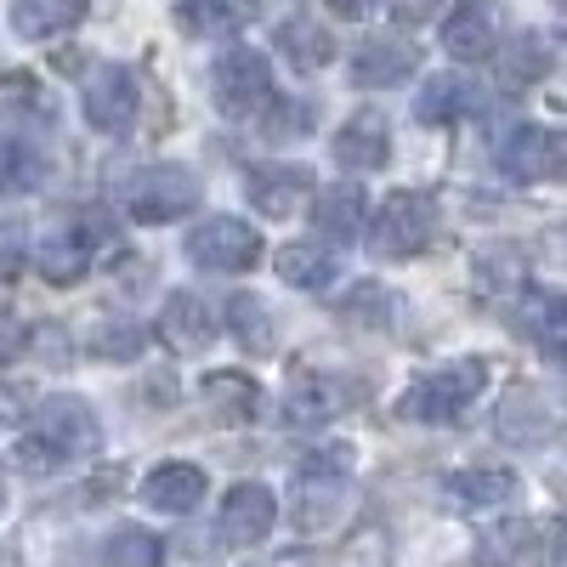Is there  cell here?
Instances as JSON below:
<instances>
[{
  "label": "cell",
  "mask_w": 567,
  "mask_h": 567,
  "mask_svg": "<svg viewBox=\"0 0 567 567\" xmlns=\"http://www.w3.org/2000/svg\"><path fill=\"white\" fill-rule=\"evenodd\" d=\"M477 109H483V91L471 85L465 74H432L425 91H420V103H414V114L425 125H454V120L477 114Z\"/></svg>",
  "instance_id": "obj_20"
},
{
  "label": "cell",
  "mask_w": 567,
  "mask_h": 567,
  "mask_svg": "<svg viewBox=\"0 0 567 567\" xmlns=\"http://www.w3.org/2000/svg\"><path fill=\"white\" fill-rule=\"evenodd\" d=\"M97 449V414H91L80 398H45L34 409V432L23 437L18 460L45 471V465H63V460H80Z\"/></svg>",
  "instance_id": "obj_1"
},
{
  "label": "cell",
  "mask_w": 567,
  "mask_h": 567,
  "mask_svg": "<svg viewBox=\"0 0 567 567\" xmlns=\"http://www.w3.org/2000/svg\"><path fill=\"white\" fill-rule=\"evenodd\" d=\"M210 97L227 120H261L272 103V69L256 45H233L210 69Z\"/></svg>",
  "instance_id": "obj_4"
},
{
  "label": "cell",
  "mask_w": 567,
  "mask_h": 567,
  "mask_svg": "<svg viewBox=\"0 0 567 567\" xmlns=\"http://www.w3.org/2000/svg\"><path fill=\"white\" fill-rule=\"evenodd\" d=\"M347 403H352V386L341 381V374H329V369H301L290 381V420H301V425L336 420Z\"/></svg>",
  "instance_id": "obj_18"
},
{
  "label": "cell",
  "mask_w": 567,
  "mask_h": 567,
  "mask_svg": "<svg viewBox=\"0 0 567 567\" xmlns=\"http://www.w3.org/2000/svg\"><path fill=\"white\" fill-rule=\"evenodd\" d=\"M34 267H40L45 284H80L91 272V221L45 233V245L34 250Z\"/></svg>",
  "instance_id": "obj_17"
},
{
  "label": "cell",
  "mask_w": 567,
  "mask_h": 567,
  "mask_svg": "<svg viewBox=\"0 0 567 567\" xmlns=\"http://www.w3.org/2000/svg\"><path fill=\"white\" fill-rule=\"evenodd\" d=\"M199 199H205V187L187 165H154V171H142L131 182L125 210L142 227H159V221H182L187 210H199Z\"/></svg>",
  "instance_id": "obj_5"
},
{
  "label": "cell",
  "mask_w": 567,
  "mask_h": 567,
  "mask_svg": "<svg viewBox=\"0 0 567 567\" xmlns=\"http://www.w3.org/2000/svg\"><path fill=\"white\" fill-rule=\"evenodd\" d=\"M227 329H233V336H239L250 352H272V347H278V323H272V312H267L261 296H233V301H227Z\"/></svg>",
  "instance_id": "obj_31"
},
{
  "label": "cell",
  "mask_w": 567,
  "mask_h": 567,
  "mask_svg": "<svg viewBox=\"0 0 567 567\" xmlns=\"http://www.w3.org/2000/svg\"><path fill=\"white\" fill-rule=\"evenodd\" d=\"M23 420H29V392L0 381V432H12V425H23Z\"/></svg>",
  "instance_id": "obj_40"
},
{
  "label": "cell",
  "mask_w": 567,
  "mask_h": 567,
  "mask_svg": "<svg viewBox=\"0 0 567 567\" xmlns=\"http://www.w3.org/2000/svg\"><path fill=\"white\" fill-rule=\"evenodd\" d=\"M312 194H318V187H312V171H307V165H256V171H245V199H250V210H261V216H272V221L307 210Z\"/></svg>",
  "instance_id": "obj_10"
},
{
  "label": "cell",
  "mask_w": 567,
  "mask_h": 567,
  "mask_svg": "<svg viewBox=\"0 0 567 567\" xmlns=\"http://www.w3.org/2000/svg\"><path fill=\"white\" fill-rule=\"evenodd\" d=\"M187 256L205 272H250L261 261V233L239 216H205L187 233Z\"/></svg>",
  "instance_id": "obj_6"
},
{
  "label": "cell",
  "mask_w": 567,
  "mask_h": 567,
  "mask_svg": "<svg viewBox=\"0 0 567 567\" xmlns=\"http://www.w3.org/2000/svg\"><path fill=\"white\" fill-rule=\"evenodd\" d=\"M523 329L539 341V352H561V336H567V301L550 296V290H528V296H523Z\"/></svg>",
  "instance_id": "obj_30"
},
{
  "label": "cell",
  "mask_w": 567,
  "mask_h": 567,
  "mask_svg": "<svg viewBox=\"0 0 567 567\" xmlns=\"http://www.w3.org/2000/svg\"><path fill=\"white\" fill-rule=\"evenodd\" d=\"M432 233H437V205L425 194H414V187H403V194H386V205L374 210L369 250L386 256V261H414L432 245Z\"/></svg>",
  "instance_id": "obj_3"
},
{
  "label": "cell",
  "mask_w": 567,
  "mask_h": 567,
  "mask_svg": "<svg viewBox=\"0 0 567 567\" xmlns=\"http://www.w3.org/2000/svg\"><path fill=\"white\" fill-rule=\"evenodd\" d=\"M205 409L216 414V420H250L256 409H261V386L250 381V374H233V369H216V374H205Z\"/></svg>",
  "instance_id": "obj_28"
},
{
  "label": "cell",
  "mask_w": 567,
  "mask_h": 567,
  "mask_svg": "<svg viewBox=\"0 0 567 567\" xmlns=\"http://www.w3.org/2000/svg\"><path fill=\"white\" fill-rule=\"evenodd\" d=\"M45 182V165L23 148V142H0V187H40Z\"/></svg>",
  "instance_id": "obj_36"
},
{
  "label": "cell",
  "mask_w": 567,
  "mask_h": 567,
  "mask_svg": "<svg viewBox=\"0 0 567 567\" xmlns=\"http://www.w3.org/2000/svg\"><path fill=\"white\" fill-rule=\"evenodd\" d=\"M386 561H392L386 534H381V528H363V534H352V539L341 545V561H336V567H386Z\"/></svg>",
  "instance_id": "obj_37"
},
{
  "label": "cell",
  "mask_w": 567,
  "mask_h": 567,
  "mask_svg": "<svg viewBox=\"0 0 567 567\" xmlns=\"http://www.w3.org/2000/svg\"><path fill=\"white\" fill-rule=\"evenodd\" d=\"M272 40H278V52L290 58L301 74H312V69H323L329 58H336V40H329V29L312 23V18H284Z\"/></svg>",
  "instance_id": "obj_27"
},
{
  "label": "cell",
  "mask_w": 567,
  "mask_h": 567,
  "mask_svg": "<svg viewBox=\"0 0 567 567\" xmlns=\"http://www.w3.org/2000/svg\"><path fill=\"white\" fill-rule=\"evenodd\" d=\"M80 109H85V125H91V131H103V136H125V131L136 125V109H142L136 74H131L125 63H103L97 74L85 80Z\"/></svg>",
  "instance_id": "obj_7"
},
{
  "label": "cell",
  "mask_w": 567,
  "mask_h": 567,
  "mask_svg": "<svg viewBox=\"0 0 567 567\" xmlns=\"http://www.w3.org/2000/svg\"><path fill=\"white\" fill-rule=\"evenodd\" d=\"M267 109H272V103H267ZM261 131H267L272 142L307 136V131H312V109H307V103H278V109H272V125H261Z\"/></svg>",
  "instance_id": "obj_39"
},
{
  "label": "cell",
  "mask_w": 567,
  "mask_h": 567,
  "mask_svg": "<svg viewBox=\"0 0 567 567\" xmlns=\"http://www.w3.org/2000/svg\"><path fill=\"white\" fill-rule=\"evenodd\" d=\"M29 261V233L18 221H0V284H12Z\"/></svg>",
  "instance_id": "obj_38"
},
{
  "label": "cell",
  "mask_w": 567,
  "mask_h": 567,
  "mask_svg": "<svg viewBox=\"0 0 567 567\" xmlns=\"http://www.w3.org/2000/svg\"><path fill=\"white\" fill-rule=\"evenodd\" d=\"M272 523H278V499H272V488L267 483H239L227 499H221V539L227 545H261L267 534H272Z\"/></svg>",
  "instance_id": "obj_13"
},
{
  "label": "cell",
  "mask_w": 567,
  "mask_h": 567,
  "mask_svg": "<svg viewBox=\"0 0 567 567\" xmlns=\"http://www.w3.org/2000/svg\"><path fill=\"white\" fill-rule=\"evenodd\" d=\"M336 307H341V318L369 323V329H386V323L398 318V296H392V290H381V284H352V290H347Z\"/></svg>",
  "instance_id": "obj_34"
},
{
  "label": "cell",
  "mask_w": 567,
  "mask_h": 567,
  "mask_svg": "<svg viewBox=\"0 0 567 567\" xmlns=\"http://www.w3.org/2000/svg\"><path fill=\"white\" fill-rule=\"evenodd\" d=\"M363 210H369V199L352 182H336V187H323V194H312V227L329 245H352L363 233Z\"/></svg>",
  "instance_id": "obj_19"
},
{
  "label": "cell",
  "mask_w": 567,
  "mask_h": 567,
  "mask_svg": "<svg viewBox=\"0 0 567 567\" xmlns=\"http://www.w3.org/2000/svg\"><path fill=\"white\" fill-rule=\"evenodd\" d=\"M494 432H499L505 443H516V449H539V443L556 432V403H550V392H539V386L505 392V403H499V414H494Z\"/></svg>",
  "instance_id": "obj_11"
},
{
  "label": "cell",
  "mask_w": 567,
  "mask_h": 567,
  "mask_svg": "<svg viewBox=\"0 0 567 567\" xmlns=\"http://www.w3.org/2000/svg\"><path fill=\"white\" fill-rule=\"evenodd\" d=\"M483 381H488V363H483V358L443 363V369H432V374H420V381L398 398V414H403V420H420V425H443V420H454L471 398L483 392Z\"/></svg>",
  "instance_id": "obj_2"
},
{
  "label": "cell",
  "mask_w": 567,
  "mask_h": 567,
  "mask_svg": "<svg viewBox=\"0 0 567 567\" xmlns=\"http://www.w3.org/2000/svg\"><path fill=\"white\" fill-rule=\"evenodd\" d=\"M159 561H165V545L148 528H114L103 539V567H159Z\"/></svg>",
  "instance_id": "obj_32"
},
{
  "label": "cell",
  "mask_w": 567,
  "mask_h": 567,
  "mask_svg": "<svg viewBox=\"0 0 567 567\" xmlns=\"http://www.w3.org/2000/svg\"><path fill=\"white\" fill-rule=\"evenodd\" d=\"M505 34V7L499 0H460V7L443 18V52L460 63H483L499 52Z\"/></svg>",
  "instance_id": "obj_8"
},
{
  "label": "cell",
  "mask_w": 567,
  "mask_h": 567,
  "mask_svg": "<svg viewBox=\"0 0 567 567\" xmlns=\"http://www.w3.org/2000/svg\"><path fill=\"white\" fill-rule=\"evenodd\" d=\"M142 352H148V329L142 323H97L91 329V358L97 363H136Z\"/></svg>",
  "instance_id": "obj_33"
},
{
  "label": "cell",
  "mask_w": 567,
  "mask_h": 567,
  "mask_svg": "<svg viewBox=\"0 0 567 567\" xmlns=\"http://www.w3.org/2000/svg\"><path fill=\"white\" fill-rule=\"evenodd\" d=\"M528 545H534V523H499V528H488V534L477 539V556L494 561V567H511Z\"/></svg>",
  "instance_id": "obj_35"
},
{
  "label": "cell",
  "mask_w": 567,
  "mask_h": 567,
  "mask_svg": "<svg viewBox=\"0 0 567 567\" xmlns=\"http://www.w3.org/2000/svg\"><path fill=\"white\" fill-rule=\"evenodd\" d=\"M85 18V0H12V34L18 40H58Z\"/></svg>",
  "instance_id": "obj_24"
},
{
  "label": "cell",
  "mask_w": 567,
  "mask_h": 567,
  "mask_svg": "<svg viewBox=\"0 0 567 567\" xmlns=\"http://www.w3.org/2000/svg\"><path fill=\"white\" fill-rule=\"evenodd\" d=\"M341 505H347V477H318V471H301V483H296V523L307 534L336 528Z\"/></svg>",
  "instance_id": "obj_22"
},
{
  "label": "cell",
  "mask_w": 567,
  "mask_h": 567,
  "mask_svg": "<svg viewBox=\"0 0 567 567\" xmlns=\"http://www.w3.org/2000/svg\"><path fill=\"white\" fill-rule=\"evenodd\" d=\"M216 329L221 323H216L205 296H194V290H171L165 296V307H159V341L171 352H205L216 341Z\"/></svg>",
  "instance_id": "obj_12"
},
{
  "label": "cell",
  "mask_w": 567,
  "mask_h": 567,
  "mask_svg": "<svg viewBox=\"0 0 567 567\" xmlns=\"http://www.w3.org/2000/svg\"><path fill=\"white\" fill-rule=\"evenodd\" d=\"M336 165L347 171H381L386 154H392V131H386V114H374V109H358L341 131H336Z\"/></svg>",
  "instance_id": "obj_15"
},
{
  "label": "cell",
  "mask_w": 567,
  "mask_h": 567,
  "mask_svg": "<svg viewBox=\"0 0 567 567\" xmlns=\"http://www.w3.org/2000/svg\"><path fill=\"white\" fill-rule=\"evenodd\" d=\"M323 7H336L341 18H369V12H374V0H323Z\"/></svg>",
  "instance_id": "obj_43"
},
{
  "label": "cell",
  "mask_w": 567,
  "mask_h": 567,
  "mask_svg": "<svg viewBox=\"0 0 567 567\" xmlns=\"http://www.w3.org/2000/svg\"><path fill=\"white\" fill-rule=\"evenodd\" d=\"M205 471L199 465H187V460H159L148 477H142V499H148L154 511L165 516H187L199 499H205Z\"/></svg>",
  "instance_id": "obj_16"
},
{
  "label": "cell",
  "mask_w": 567,
  "mask_h": 567,
  "mask_svg": "<svg viewBox=\"0 0 567 567\" xmlns=\"http://www.w3.org/2000/svg\"><path fill=\"white\" fill-rule=\"evenodd\" d=\"M0 125H52V91L40 85V74L29 69H12V74H0Z\"/></svg>",
  "instance_id": "obj_21"
},
{
  "label": "cell",
  "mask_w": 567,
  "mask_h": 567,
  "mask_svg": "<svg viewBox=\"0 0 567 567\" xmlns=\"http://www.w3.org/2000/svg\"><path fill=\"white\" fill-rule=\"evenodd\" d=\"M499 165H505V176H516V182H556L561 165H567V142H561V131H550V125H516V131H505V142H499Z\"/></svg>",
  "instance_id": "obj_9"
},
{
  "label": "cell",
  "mask_w": 567,
  "mask_h": 567,
  "mask_svg": "<svg viewBox=\"0 0 567 567\" xmlns=\"http://www.w3.org/2000/svg\"><path fill=\"white\" fill-rule=\"evenodd\" d=\"M550 40L545 34H523V40H511L505 45V58H499V80L511 85V91H523V85H534V80H545L550 74Z\"/></svg>",
  "instance_id": "obj_29"
},
{
  "label": "cell",
  "mask_w": 567,
  "mask_h": 567,
  "mask_svg": "<svg viewBox=\"0 0 567 567\" xmlns=\"http://www.w3.org/2000/svg\"><path fill=\"white\" fill-rule=\"evenodd\" d=\"M341 272V256L323 250V245H284L278 250V278L290 284V290H329Z\"/></svg>",
  "instance_id": "obj_26"
},
{
  "label": "cell",
  "mask_w": 567,
  "mask_h": 567,
  "mask_svg": "<svg viewBox=\"0 0 567 567\" xmlns=\"http://www.w3.org/2000/svg\"><path fill=\"white\" fill-rule=\"evenodd\" d=\"M256 18V7L250 0H176V29L182 34H239L245 23Z\"/></svg>",
  "instance_id": "obj_23"
},
{
  "label": "cell",
  "mask_w": 567,
  "mask_h": 567,
  "mask_svg": "<svg viewBox=\"0 0 567 567\" xmlns=\"http://www.w3.org/2000/svg\"><path fill=\"white\" fill-rule=\"evenodd\" d=\"M437 7H443V0H392V18L398 23H425Z\"/></svg>",
  "instance_id": "obj_42"
},
{
  "label": "cell",
  "mask_w": 567,
  "mask_h": 567,
  "mask_svg": "<svg viewBox=\"0 0 567 567\" xmlns=\"http://www.w3.org/2000/svg\"><path fill=\"white\" fill-rule=\"evenodd\" d=\"M23 341H29V329H23V318H18V312H7V307H0V363H12V358L23 352Z\"/></svg>",
  "instance_id": "obj_41"
},
{
  "label": "cell",
  "mask_w": 567,
  "mask_h": 567,
  "mask_svg": "<svg viewBox=\"0 0 567 567\" xmlns=\"http://www.w3.org/2000/svg\"><path fill=\"white\" fill-rule=\"evenodd\" d=\"M449 499L465 511H488V505L516 499V477L505 465H471V471H454L449 477Z\"/></svg>",
  "instance_id": "obj_25"
},
{
  "label": "cell",
  "mask_w": 567,
  "mask_h": 567,
  "mask_svg": "<svg viewBox=\"0 0 567 567\" xmlns=\"http://www.w3.org/2000/svg\"><path fill=\"white\" fill-rule=\"evenodd\" d=\"M414 63H420V52H414L409 40H398V34H374V40H363L358 52H352V85H363V91L403 85V80L414 74Z\"/></svg>",
  "instance_id": "obj_14"
}]
</instances>
